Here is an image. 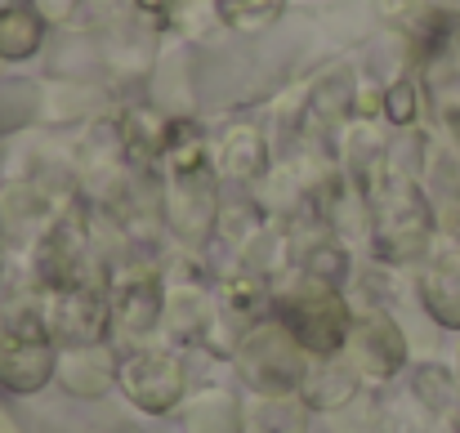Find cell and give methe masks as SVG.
<instances>
[{"mask_svg":"<svg viewBox=\"0 0 460 433\" xmlns=\"http://www.w3.org/2000/svg\"><path fill=\"white\" fill-rule=\"evenodd\" d=\"M411 389H416L420 407H429V411H456V389L460 384H456V376H452L447 367H438V362L416 367Z\"/></svg>","mask_w":460,"mask_h":433,"instance_id":"cell-23","label":"cell"},{"mask_svg":"<svg viewBox=\"0 0 460 433\" xmlns=\"http://www.w3.org/2000/svg\"><path fill=\"white\" fill-rule=\"evenodd\" d=\"M58 340L49 335L45 317L22 308L0 322V389L4 393H40L58 376Z\"/></svg>","mask_w":460,"mask_h":433,"instance_id":"cell-8","label":"cell"},{"mask_svg":"<svg viewBox=\"0 0 460 433\" xmlns=\"http://www.w3.org/2000/svg\"><path fill=\"white\" fill-rule=\"evenodd\" d=\"M367 197H371V255L380 264H416L434 251L438 219L416 174L385 161Z\"/></svg>","mask_w":460,"mask_h":433,"instance_id":"cell-2","label":"cell"},{"mask_svg":"<svg viewBox=\"0 0 460 433\" xmlns=\"http://www.w3.org/2000/svg\"><path fill=\"white\" fill-rule=\"evenodd\" d=\"M416 295L425 304V313L443 326V331H460V242L434 246L425 255Z\"/></svg>","mask_w":460,"mask_h":433,"instance_id":"cell-11","label":"cell"},{"mask_svg":"<svg viewBox=\"0 0 460 433\" xmlns=\"http://www.w3.org/2000/svg\"><path fill=\"white\" fill-rule=\"evenodd\" d=\"M117 389L144 416H170L188 398V362L179 358V349H153V344L121 353Z\"/></svg>","mask_w":460,"mask_h":433,"instance_id":"cell-9","label":"cell"},{"mask_svg":"<svg viewBox=\"0 0 460 433\" xmlns=\"http://www.w3.org/2000/svg\"><path fill=\"white\" fill-rule=\"evenodd\" d=\"M353 94H358V76L353 72H335V76L317 81V90L308 99V117H317L322 126H335V121L353 117Z\"/></svg>","mask_w":460,"mask_h":433,"instance_id":"cell-22","label":"cell"},{"mask_svg":"<svg viewBox=\"0 0 460 433\" xmlns=\"http://www.w3.org/2000/svg\"><path fill=\"white\" fill-rule=\"evenodd\" d=\"M358 389H362V371L353 367L349 353L308 358L305 384H300V398H305L308 411H340L358 398Z\"/></svg>","mask_w":460,"mask_h":433,"instance_id":"cell-13","label":"cell"},{"mask_svg":"<svg viewBox=\"0 0 460 433\" xmlns=\"http://www.w3.org/2000/svg\"><path fill=\"white\" fill-rule=\"evenodd\" d=\"M296 269L308 273V278H317V282H326V287L344 290L349 273H353V255H349L344 242H335V237L326 233V237H317L313 246H305V255H300Z\"/></svg>","mask_w":460,"mask_h":433,"instance_id":"cell-20","label":"cell"},{"mask_svg":"<svg viewBox=\"0 0 460 433\" xmlns=\"http://www.w3.org/2000/svg\"><path fill=\"white\" fill-rule=\"evenodd\" d=\"M429 201H434L438 233H443L447 242H460V179H456V174H443Z\"/></svg>","mask_w":460,"mask_h":433,"instance_id":"cell-25","label":"cell"},{"mask_svg":"<svg viewBox=\"0 0 460 433\" xmlns=\"http://www.w3.org/2000/svg\"><path fill=\"white\" fill-rule=\"evenodd\" d=\"M385 121L398 130H411L420 121V85L411 76H398L385 85Z\"/></svg>","mask_w":460,"mask_h":433,"instance_id":"cell-24","label":"cell"},{"mask_svg":"<svg viewBox=\"0 0 460 433\" xmlns=\"http://www.w3.org/2000/svg\"><path fill=\"white\" fill-rule=\"evenodd\" d=\"M353 117H358V121H376V117H385V85H376L371 76H367V81L358 76V94H353Z\"/></svg>","mask_w":460,"mask_h":433,"instance_id":"cell-26","label":"cell"},{"mask_svg":"<svg viewBox=\"0 0 460 433\" xmlns=\"http://www.w3.org/2000/svg\"><path fill=\"white\" fill-rule=\"evenodd\" d=\"M117 130H121L126 161H130L135 170H148L153 161H161V156H165V147H170L174 117H170V112H161L153 99H148V103H130V108H121Z\"/></svg>","mask_w":460,"mask_h":433,"instance_id":"cell-15","label":"cell"},{"mask_svg":"<svg viewBox=\"0 0 460 433\" xmlns=\"http://www.w3.org/2000/svg\"><path fill=\"white\" fill-rule=\"evenodd\" d=\"M165 326V273L148 260L112 264V349L135 353L148 349Z\"/></svg>","mask_w":460,"mask_h":433,"instance_id":"cell-7","label":"cell"},{"mask_svg":"<svg viewBox=\"0 0 460 433\" xmlns=\"http://www.w3.org/2000/svg\"><path fill=\"white\" fill-rule=\"evenodd\" d=\"M452 420H456V433H460V407H456V411H452Z\"/></svg>","mask_w":460,"mask_h":433,"instance_id":"cell-29","label":"cell"},{"mask_svg":"<svg viewBox=\"0 0 460 433\" xmlns=\"http://www.w3.org/2000/svg\"><path fill=\"white\" fill-rule=\"evenodd\" d=\"M269 313L291 326V335L308 349V358L344 353L349 335H353V317H358L353 304L344 299V290L326 287L300 269L269 282Z\"/></svg>","mask_w":460,"mask_h":433,"instance_id":"cell-3","label":"cell"},{"mask_svg":"<svg viewBox=\"0 0 460 433\" xmlns=\"http://www.w3.org/2000/svg\"><path fill=\"white\" fill-rule=\"evenodd\" d=\"M40 317L58 349L112 344V264H90L76 282L49 290Z\"/></svg>","mask_w":460,"mask_h":433,"instance_id":"cell-5","label":"cell"},{"mask_svg":"<svg viewBox=\"0 0 460 433\" xmlns=\"http://www.w3.org/2000/svg\"><path fill=\"white\" fill-rule=\"evenodd\" d=\"M233 371L255 398L300 393L308 371V349L291 335L287 322H278L269 313V317H260L242 331V340L233 349Z\"/></svg>","mask_w":460,"mask_h":433,"instance_id":"cell-4","label":"cell"},{"mask_svg":"<svg viewBox=\"0 0 460 433\" xmlns=\"http://www.w3.org/2000/svg\"><path fill=\"white\" fill-rule=\"evenodd\" d=\"M117 349L112 344H90V349H63L58 353V384L72 398H103L117 389Z\"/></svg>","mask_w":460,"mask_h":433,"instance_id":"cell-14","label":"cell"},{"mask_svg":"<svg viewBox=\"0 0 460 433\" xmlns=\"http://www.w3.org/2000/svg\"><path fill=\"white\" fill-rule=\"evenodd\" d=\"M287 13V0H215V18L237 36H260Z\"/></svg>","mask_w":460,"mask_h":433,"instance_id":"cell-21","label":"cell"},{"mask_svg":"<svg viewBox=\"0 0 460 433\" xmlns=\"http://www.w3.org/2000/svg\"><path fill=\"white\" fill-rule=\"evenodd\" d=\"M308 407L300 393L282 398H251L246 402V433H305Z\"/></svg>","mask_w":460,"mask_h":433,"instance_id":"cell-19","label":"cell"},{"mask_svg":"<svg viewBox=\"0 0 460 433\" xmlns=\"http://www.w3.org/2000/svg\"><path fill=\"white\" fill-rule=\"evenodd\" d=\"M45 22L27 0H9L0 9V63H27L45 49Z\"/></svg>","mask_w":460,"mask_h":433,"instance_id":"cell-17","label":"cell"},{"mask_svg":"<svg viewBox=\"0 0 460 433\" xmlns=\"http://www.w3.org/2000/svg\"><path fill=\"white\" fill-rule=\"evenodd\" d=\"M90 242H94V233H90V197L72 192L58 206L54 224L27 246V282L40 295L76 282L94 264L90 260Z\"/></svg>","mask_w":460,"mask_h":433,"instance_id":"cell-6","label":"cell"},{"mask_svg":"<svg viewBox=\"0 0 460 433\" xmlns=\"http://www.w3.org/2000/svg\"><path fill=\"white\" fill-rule=\"evenodd\" d=\"M210 161H215V174L224 183H255V179H264V170H269L264 130L255 121L224 126V135L210 139Z\"/></svg>","mask_w":460,"mask_h":433,"instance_id":"cell-12","label":"cell"},{"mask_svg":"<svg viewBox=\"0 0 460 433\" xmlns=\"http://www.w3.org/2000/svg\"><path fill=\"white\" fill-rule=\"evenodd\" d=\"M219 183L224 179L215 174L206 130L188 117H174L170 147L161 156V224L188 251H201L219 237V219H224Z\"/></svg>","mask_w":460,"mask_h":433,"instance_id":"cell-1","label":"cell"},{"mask_svg":"<svg viewBox=\"0 0 460 433\" xmlns=\"http://www.w3.org/2000/svg\"><path fill=\"white\" fill-rule=\"evenodd\" d=\"M27 4L36 9V18L45 27H67V22H76V13H81L85 0H27Z\"/></svg>","mask_w":460,"mask_h":433,"instance_id":"cell-27","label":"cell"},{"mask_svg":"<svg viewBox=\"0 0 460 433\" xmlns=\"http://www.w3.org/2000/svg\"><path fill=\"white\" fill-rule=\"evenodd\" d=\"M135 4H139V9H148V13H161L170 0H135Z\"/></svg>","mask_w":460,"mask_h":433,"instance_id":"cell-28","label":"cell"},{"mask_svg":"<svg viewBox=\"0 0 460 433\" xmlns=\"http://www.w3.org/2000/svg\"><path fill=\"white\" fill-rule=\"evenodd\" d=\"M40 108H45V85L27 76H0V139L40 121Z\"/></svg>","mask_w":460,"mask_h":433,"instance_id":"cell-18","label":"cell"},{"mask_svg":"<svg viewBox=\"0 0 460 433\" xmlns=\"http://www.w3.org/2000/svg\"><path fill=\"white\" fill-rule=\"evenodd\" d=\"M344 353L353 358V367L367 380H389V376H398L407 367V335H402V326L389 313L371 308V313L353 317V335H349Z\"/></svg>","mask_w":460,"mask_h":433,"instance_id":"cell-10","label":"cell"},{"mask_svg":"<svg viewBox=\"0 0 460 433\" xmlns=\"http://www.w3.org/2000/svg\"><path fill=\"white\" fill-rule=\"evenodd\" d=\"M179 425L183 433H246V402L224 384H206L183 398Z\"/></svg>","mask_w":460,"mask_h":433,"instance_id":"cell-16","label":"cell"}]
</instances>
